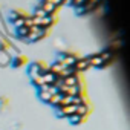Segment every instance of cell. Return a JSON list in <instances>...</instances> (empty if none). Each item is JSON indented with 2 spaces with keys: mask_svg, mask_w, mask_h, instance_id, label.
<instances>
[{
  "mask_svg": "<svg viewBox=\"0 0 130 130\" xmlns=\"http://www.w3.org/2000/svg\"><path fill=\"white\" fill-rule=\"evenodd\" d=\"M47 29H41V28H38V26H32V28H29V32H28V35H26V40H29V41H37V40H41V38H44L46 35H47Z\"/></svg>",
  "mask_w": 130,
  "mask_h": 130,
  "instance_id": "obj_1",
  "label": "cell"
},
{
  "mask_svg": "<svg viewBox=\"0 0 130 130\" xmlns=\"http://www.w3.org/2000/svg\"><path fill=\"white\" fill-rule=\"evenodd\" d=\"M32 83L40 89L41 86H44V81H43V77L41 75H35V77H32Z\"/></svg>",
  "mask_w": 130,
  "mask_h": 130,
  "instance_id": "obj_15",
  "label": "cell"
},
{
  "mask_svg": "<svg viewBox=\"0 0 130 130\" xmlns=\"http://www.w3.org/2000/svg\"><path fill=\"white\" fill-rule=\"evenodd\" d=\"M41 77H43L44 84H51V86H54V83H55V80H57V75L52 74V72H49V71H47L46 74H43Z\"/></svg>",
  "mask_w": 130,
  "mask_h": 130,
  "instance_id": "obj_9",
  "label": "cell"
},
{
  "mask_svg": "<svg viewBox=\"0 0 130 130\" xmlns=\"http://www.w3.org/2000/svg\"><path fill=\"white\" fill-rule=\"evenodd\" d=\"M100 3V0H86V2L78 8V12H92Z\"/></svg>",
  "mask_w": 130,
  "mask_h": 130,
  "instance_id": "obj_5",
  "label": "cell"
},
{
  "mask_svg": "<svg viewBox=\"0 0 130 130\" xmlns=\"http://www.w3.org/2000/svg\"><path fill=\"white\" fill-rule=\"evenodd\" d=\"M77 60H78L77 55H74V54H66V55L60 57V60H58L57 63H60L63 68H74V64H75Z\"/></svg>",
  "mask_w": 130,
  "mask_h": 130,
  "instance_id": "obj_2",
  "label": "cell"
},
{
  "mask_svg": "<svg viewBox=\"0 0 130 130\" xmlns=\"http://www.w3.org/2000/svg\"><path fill=\"white\" fill-rule=\"evenodd\" d=\"M78 83H81V78H80V75H78V74L69 75V77H66V78H63V80H61V84L68 86V87L75 86V84H78Z\"/></svg>",
  "mask_w": 130,
  "mask_h": 130,
  "instance_id": "obj_7",
  "label": "cell"
},
{
  "mask_svg": "<svg viewBox=\"0 0 130 130\" xmlns=\"http://www.w3.org/2000/svg\"><path fill=\"white\" fill-rule=\"evenodd\" d=\"M75 110H77V106H74V104L63 106V107H58L57 115H58V116H61V118H69V116L75 115Z\"/></svg>",
  "mask_w": 130,
  "mask_h": 130,
  "instance_id": "obj_3",
  "label": "cell"
},
{
  "mask_svg": "<svg viewBox=\"0 0 130 130\" xmlns=\"http://www.w3.org/2000/svg\"><path fill=\"white\" fill-rule=\"evenodd\" d=\"M84 2H86V0H72V5H74L75 8H80Z\"/></svg>",
  "mask_w": 130,
  "mask_h": 130,
  "instance_id": "obj_19",
  "label": "cell"
},
{
  "mask_svg": "<svg viewBox=\"0 0 130 130\" xmlns=\"http://www.w3.org/2000/svg\"><path fill=\"white\" fill-rule=\"evenodd\" d=\"M12 25L15 28H22V26H25V19H17V20L12 22Z\"/></svg>",
  "mask_w": 130,
  "mask_h": 130,
  "instance_id": "obj_18",
  "label": "cell"
},
{
  "mask_svg": "<svg viewBox=\"0 0 130 130\" xmlns=\"http://www.w3.org/2000/svg\"><path fill=\"white\" fill-rule=\"evenodd\" d=\"M51 93L49 92H44V90H38V98L41 100V101H44V103H47L49 100H51Z\"/></svg>",
  "mask_w": 130,
  "mask_h": 130,
  "instance_id": "obj_16",
  "label": "cell"
},
{
  "mask_svg": "<svg viewBox=\"0 0 130 130\" xmlns=\"http://www.w3.org/2000/svg\"><path fill=\"white\" fill-rule=\"evenodd\" d=\"M87 118H84V116H78V115H72V116H69V121L72 122V124H81V122H84Z\"/></svg>",
  "mask_w": 130,
  "mask_h": 130,
  "instance_id": "obj_13",
  "label": "cell"
},
{
  "mask_svg": "<svg viewBox=\"0 0 130 130\" xmlns=\"http://www.w3.org/2000/svg\"><path fill=\"white\" fill-rule=\"evenodd\" d=\"M87 61H89V66H93V68H106V66H109V64H110V63L103 61V58L100 57V54L90 55V57L87 58Z\"/></svg>",
  "mask_w": 130,
  "mask_h": 130,
  "instance_id": "obj_4",
  "label": "cell"
},
{
  "mask_svg": "<svg viewBox=\"0 0 130 130\" xmlns=\"http://www.w3.org/2000/svg\"><path fill=\"white\" fill-rule=\"evenodd\" d=\"M90 66H89V61H87V58H78L77 61H75V64H74V71L77 72V74H80V72H84L86 69H89Z\"/></svg>",
  "mask_w": 130,
  "mask_h": 130,
  "instance_id": "obj_6",
  "label": "cell"
},
{
  "mask_svg": "<svg viewBox=\"0 0 130 130\" xmlns=\"http://www.w3.org/2000/svg\"><path fill=\"white\" fill-rule=\"evenodd\" d=\"M69 104H72V96L63 95L61 100H60V103H58V106H57V109H58V107H63V106H69Z\"/></svg>",
  "mask_w": 130,
  "mask_h": 130,
  "instance_id": "obj_11",
  "label": "cell"
},
{
  "mask_svg": "<svg viewBox=\"0 0 130 130\" xmlns=\"http://www.w3.org/2000/svg\"><path fill=\"white\" fill-rule=\"evenodd\" d=\"M89 112H90V107H89V104H87V103H84V104H80V106H77V110H75V115H78V116H84V118H87V115H89Z\"/></svg>",
  "mask_w": 130,
  "mask_h": 130,
  "instance_id": "obj_8",
  "label": "cell"
},
{
  "mask_svg": "<svg viewBox=\"0 0 130 130\" xmlns=\"http://www.w3.org/2000/svg\"><path fill=\"white\" fill-rule=\"evenodd\" d=\"M46 2H49L51 5H54V6H57V8H58V6L61 5V2H63V0H46Z\"/></svg>",
  "mask_w": 130,
  "mask_h": 130,
  "instance_id": "obj_20",
  "label": "cell"
},
{
  "mask_svg": "<svg viewBox=\"0 0 130 130\" xmlns=\"http://www.w3.org/2000/svg\"><path fill=\"white\" fill-rule=\"evenodd\" d=\"M61 96H63V95H61V93L58 92V93H55V95H52V96H51V100H49L47 103H49L51 106H54V107H57V106H58V103H60V100H61Z\"/></svg>",
  "mask_w": 130,
  "mask_h": 130,
  "instance_id": "obj_12",
  "label": "cell"
},
{
  "mask_svg": "<svg viewBox=\"0 0 130 130\" xmlns=\"http://www.w3.org/2000/svg\"><path fill=\"white\" fill-rule=\"evenodd\" d=\"M28 32H29V28H26V26H22V28H17V35H19L20 38H26V35H28Z\"/></svg>",
  "mask_w": 130,
  "mask_h": 130,
  "instance_id": "obj_14",
  "label": "cell"
},
{
  "mask_svg": "<svg viewBox=\"0 0 130 130\" xmlns=\"http://www.w3.org/2000/svg\"><path fill=\"white\" fill-rule=\"evenodd\" d=\"M26 57H23V55H20V57H15L14 60H12V63H14V66L15 68H22V66H25L26 64Z\"/></svg>",
  "mask_w": 130,
  "mask_h": 130,
  "instance_id": "obj_10",
  "label": "cell"
},
{
  "mask_svg": "<svg viewBox=\"0 0 130 130\" xmlns=\"http://www.w3.org/2000/svg\"><path fill=\"white\" fill-rule=\"evenodd\" d=\"M46 15H47V14H46L40 6H38V8L34 11V14H32V17H35V19H43V17H46Z\"/></svg>",
  "mask_w": 130,
  "mask_h": 130,
  "instance_id": "obj_17",
  "label": "cell"
}]
</instances>
